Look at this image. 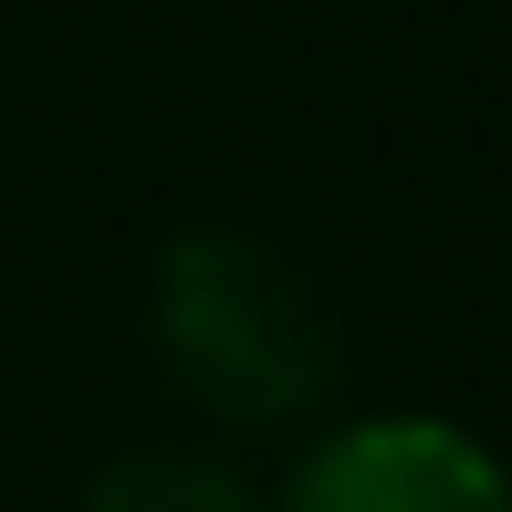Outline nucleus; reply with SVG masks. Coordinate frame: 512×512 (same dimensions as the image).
Here are the masks:
<instances>
[{"mask_svg":"<svg viewBox=\"0 0 512 512\" xmlns=\"http://www.w3.org/2000/svg\"><path fill=\"white\" fill-rule=\"evenodd\" d=\"M84 512H262L220 460H189V450H136L84 492Z\"/></svg>","mask_w":512,"mask_h":512,"instance_id":"obj_3","label":"nucleus"},{"mask_svg":"<svg viewBox=\"0 0 512 512\" xmlns=\"http://www.w3.org/2000/svg\"><path fill=\"white\" fill-rule=\"evenodd\" d=\"M293 512H512V471L450 418H366L304 460Z\"/></svg>","mask_w":512,"mask_h":512,"instance_id":"obj_2","label":"nucleus"},{"mask_svg":"<svg viewBox=\"0 0 512 512\" xmlns=\"http://www.w3.org/2000/svg\"><path fill=\"white\" fill-rule=\"evenodd\" d=\"M157 345H168V377L230 429H283L335 387V324H324L314 283L283 251L230 241V230H199L168 251Z\"/></svg>","mask_w":512,"mask_h":512,"instance_id":"obj_1","label":"nucleus"}]
</instances>
